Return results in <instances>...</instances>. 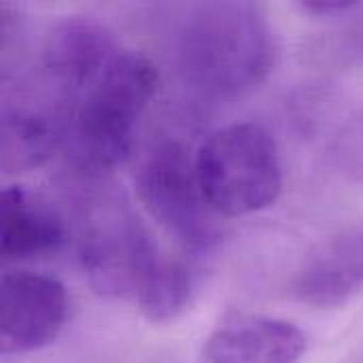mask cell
Returning <instances> with one entry per match:
<instances>
[{
    "label": "cell",
    "instance_id": "cell-1",
    "mask_svg": "<svg viewBox=\"0 0 363 363\" xmlns=\"http://www.w3.org/2000/svg\"><path fill=\"white\" fill-rule=\"evenodd\" d=\"M181 77L202 94L236 98L262 85L277 62V38L264 6L217 0L194 6L174 38Z\"/></svg>",
    "mask_w": 363,
    "mask_h": 363
},
{
    "label": "cell",
    "instance_id": "cell-2",
    "mask_svg": "<svg viewBox=\"0 0 363 363\" xmlns=\"http://www.w3.org/2000/svg\"><path fill=\"white\" fill-rule=\"evenodd\" d=\"M157 68L149 57L121 49L104 72L57 113L62 149L85 172L121 166L134 149L136 130L155 98Z\"/></svg>",
    "mask_w": 363,
    "mask_h": 363
},
{
    "label": "cell",
    "instance_id": "cell-3",
    "mask_svg": "<svg viewBox=\"0 0 363 363\" xmlns=\"http://www.w3.org/2000/svg\"><path fill=\"white\" fill-rule=\"evenodd\" d=\"M202 194L217 217H245L272 206L283 164L272 134L251 121L213 132L196 153Z\"/></svg>",
    "mask_w": 363,
    "mask_h": 363
},
{
    "label": "cell",
    "instance_id": "cell-4",
    "mask_svg": "<svg viewBox=\"0 0 363 363\" xmlns=\"http://www.w3.org/2000/svg\"><path fill=\"white\" fill-rule=\"evenodd\" d=\"M79 259L98 294L134 302L166 262L134 211L108 194L87 206L83 215Z\"/></svg>",
    "mask_w": 363,
    "mask_h": 363
},
{
    "label": "cell",
    "instance_id": "cell-5",
    "mask_svg": "<svg viewBox=\"0 0 363 363\" xmlns=\"http://www.w3.org/2000/svg\"><path fill=\"white\" fill-rule=\"evenodd\" d=\"M136 194L151 219L185 251L204 253L219 242L215 213L208 206L196 155L179 140L157 145L136 170Z\"/></svg>",
    "mask_w": 363,
    "mask_h": 363
},
{
    "label": "cell",
    "instance_id": "cell-6",
    "mask_svg": "<svg viewBox=\"0 0 363 363\" xmlns=\"http://www.w3.org/2000/svg\"><path fill=\"white\" fill-rule=\"evenodd\" d=\"M64 285L32 270H9L0 279V351L23 355L51 345L64 330Z\"/></svg>",
    "mask_w": 363,
    "mask_h": 363
},
{
    "label": "cell",
    "instance_id": "cell-7",
    "mask_svg": "<svg viewBox=\"0 0 363 363\" xmlns=\"http://www.w3.org/2000/svg\"><path fill=\"white\" fill-rule=\"evenodd\" d=\"M121 51L113 32L89 17H66L45 36L40 66L64 102L83 94Z\"/></svg>",
    "mask_w": 363,
    "mask_h": 363
},
{
    "label": "cell",
    "instance_id": "cell-8",
    "mask_svg": "<svg viewBox=\"0 0 363 363\" xmlns=\"http://www.w3.org/2000/svg\"><path fill=\"white\" fill-rule=\"evenodd\" d=\"M306 336L291 321L266 315H232L211 332L202 363H298Z\"/></svg>",
    "mask_w": 363,
    "mask_h": 363
},
{
    "label": "cell",
    "instance_id": "cell-9",
    "mask_svg": "<svg viewBox=\"0 0 363 363\" xmlns=\"http://www.w3.org/2000/svg\"><path fill=\"white\" fill-rule=\"evenodd\" d=\"M363 289V223L338 230L304 259L296 296L313 308H340Z\"/></svg>",
    "mask_w": 363,
    "mask_h": 363
},
{
    "label": "cell",
    "instance_id": "cell-10",
    "mask_svg": "<svg viewBox=\"0 0 363 363\" xmlns=\"http://www.w3.org/2000/svg\"><path fill=\"white\" fill-rule=\"evenodd\" d=\"M68 240L64 217L38 194L9 185L0 196V257L26 262L57 253Z\"/></svg>",
    "mask_w": 363,
    "mask_h": 363
},
{
    "label": "cell",
    "instance_id": "cell-11",
    "mask_svg": "<svg viewBox=\"0 0 363 363\" xmlns=\"http://www.w3.org/2000/svg\"><path fill=\"white\" fill-rule=\"evenodd\" d=\"M62 149L57 115L30 108H4L0 130V166L6 174L28 172L43 166Z\"/></svg>",
    "mask_w": 363,
    "mask_h": 363
},
{
    "label": "cell",
    "instance_id": "cell-12",
    "mask_svg": "<svg viewBox=\"0 0 363 363\" xmlns=\"http://www.w3.org/2000/svg\"><path fill=\"white\" fill-rule=\"evenodd\" d=\"M196 296V274L189 266L168 259L136 298V306L151 323H168L181 317Z\"/></svg>",
    "mask_w": 363,
    "mask_h": 363
},
{
    "label": "cell",
    "instance_id": "cell-13",
    "mask_svg": "<svg viewBox=\"0 0 363 363\" xmlns=\"http://www.w3.org/2000/svg\"><path fill=\"white\" fill-rule=\"evenodd\" d=\"M300 9L315 15H338V13L342 15L359 9V2H304L300 4Z\"/></svg>",
    "mask_w": 363,
    "mask_h": 363
}]
</instances>
